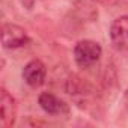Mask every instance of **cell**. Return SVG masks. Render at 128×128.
Wrapping results in <instances>:
<instances>
[{"label": "cell", "mask_w": 128, "mask_h": 128, "mask_svg": "<svg viewBox=\"0 0 128 128\" xmlns=\"http://www.w3.org/2000/svg\"><path fill=\"white\" fill-rule=\"evenodd\" d=\"M102 48L98 42L90 39H83L74 47V59L80 68H90L100 60Z\"/></svg>", "instance_id": "1"}, {"label": "cell", "mask_w": 128, "mask_h": 128, "mask_svg": "<svg viewBox=\"0 0 128 128\" xmlns=\"http://www.w3.org/2000/svg\"><path fill=\"white\" fill-rule=\"evenodd\" d=\"M27 42H29V36L23 27L12 24V23L3 24V27H2V45H3V48L15 50V48L24 47Z\"/></svg>", "instance_id": "2"}, {"label": "cell", "mask_w": 128, "mask_h": 128, "mask_svg": "<svg viewBox=\"0 0 128 128\" xmlns=\"http://www.w3.org/2000/svg\"><path fill=\"white\" fill-rule=\"evenodd\" d=\"M110 41L114 50L128 51V15L116 18L110 26Z\"/></svg>", "instance_id": "3"}, {"label": "cell", "mask_w": 128, "mask_h": 128, "mask_svg": "<svg viewBox=\"0 0 128 128\" xmlns=\"http://www.w3.org/2000/svg\"><path fill=\"white\" fill-rule=\"evenodd\" d=\"M38 102L45 113L53 114V116H62L70 112V107L65 101H62L59 96L50 92H42L38 98Z\"/></svg>", "instance_id": "4"}, {"label": "cell", "mask_w": 128, "mask_h": 128, "mask_svg": "<svg viewBox=\"0 0 128 128\" xmlns=\"http://www.w3.org/2000/svg\"><path fill=\"white\" fill-rule=\"evenodd\" d=\"M45 76H47V68L38 59L30 60L23 70V78L32 88H39L45 82Z\"/></svg>", "instance_id": "5"}, {"label": "cell", "mask_w": 128, "mask_h": 128, "mask_svg": "<svg viewBox=\"0 0 128 128\" xmlns=\"http://www.w3.org/2000/svg\"><path fill=\"white\" fill-rule=\"evenodd\" d=\"M15 114H17V104L15 100L8 94L6 89H2L0 94V119H2L3 126H11L15 122Z\"/></svg>", "instance_id": "6"}, {"label": "cell", "mask_w": 128, "mask_h": 128, "mask_svg": "<svg viewBox=\"0 0 128 128\" xmlns=\"http://www.w3.org/2000/svg\"><path fill=\"white\" fill-rule=\"evenodd\" d=\"M95 2L102 3V5H107V6H116V5L125 6V5H128V0H95Z\"/></svg>", "instance_id": "7"}, {"label": "cell", "mask_w": 128, "mask_h": 128, "mask_svg": "<svg viewBox=\"0 0 128 128\" xmlns=\"http://www.w3.org/2000/svg\"><path fill=\"white\" fill-rule=\"evenodd\" d=\"M20 3H21L23 8H26V9H32L33 5H35V0H20Z\"/></svg>", "instance_id": "8"}, {"label": "cell", "mask_w": 128, "mask_h": 128, "mask_svg": "<svg viewBox=\"0 0 128 128\" xmlns=\"http://www.w3.org/2000/svg\"><path fill=\"white\" fill-rule=\"evenodd\" d=\"M124 100H125V104H126V107H128V89H126V92H125V96H124Z\"/></svg>", "instance_id": "9"}]
</instances>
